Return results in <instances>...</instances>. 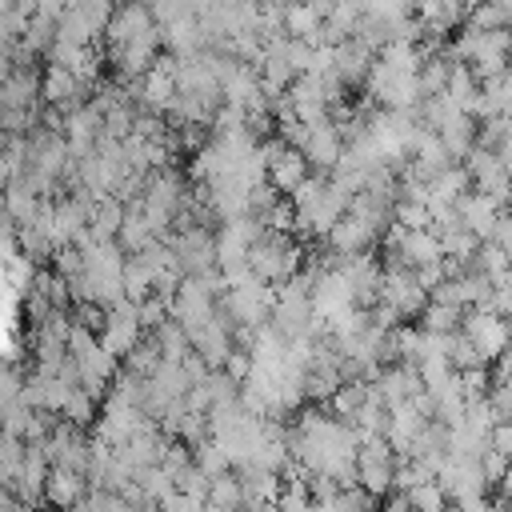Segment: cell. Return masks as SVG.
I'll return each mask as SVG.
<instances>
[{
    "label": "cell",
    "instance_id": "cell-2",
    "mask_svg": "<svg viewBox=\"0 0 512 512\" xmlns=\"http://www.w3.org/2000/svg\"><path fill=\"white\" fill-rule=\"evenodd\" d=\"M376 304H388L400 320H420V312L428 304V288L420 284L416 268L388 260L384 272H380V300Z\"/></svg>",
    "mask_w": 512,
    "mask_h": 512
},
{
    "label": "cell",
    "instance_id": "cell-32",
    "mask_svg": "<svg viewBox=\"0 0 512 512\" xmlns=\"http://www.w3.org/2000/svg\"><path fill=\"white\" fill-rule=\"evenodd\" d=\"M372 16H384V20H408L416 16V0H364Z\"/></svg>",
    "mask_w": 512,
    "mask_h": 512
},
{
    "label": "cell",
    "instance_id": "cell-30",
    "mask_svg": "<svg viewBox=\"0 0 512 512\" xmlns=\"http://www.w3.org/2000/svg\"><path fill=\"white\" fill-rule=\"evenodd\" d=\"M392 220L404 224V228H432V208H428L424 200H404V196H400Z\"/></svg>",
    "mask_w": 512,
    "mask_h": 512
},
{
    "label": "cell",
    "instance_id": "cell-23",
    "mask_svg": "<svg viewBox=\"0 0 512 512\" xmlns=\"http://www.w3.org/2000/svg\"><path fill=\"white\" fill-rule=\"evenodd\" d=\"M152 284H156L152 268L136 252H128V260H124V296L128 300H144V296H152Z\"/></svg>",
    "mask_w": 512,
    "mask_h": 512
},
{
    "label": "cell",
    "instance_id": "cell-11",
    "mask_svg": "<svg viewBox=\"0 0 512 512\" xmlns=\"http://www.w3.org/2000/svg\"><path fill=\"white\" fill-rule=\"evenodd\" d=\"M92 88L68 68V64H60V60H52L48 68H44V80H40V96L52 104V108H60V112H72V108H80V104H88L84 96H88Z\"/></svg>",
    "mask_w": 512,
    "mask_h": 512
},
{
    "label": "cell",
    "instance_id": "cell-14",
    "mask_svg": "<svg viewBox=\"0 0 512 512\" xmlns=\"http://www.w3.org/2000/svg\"><path fill=\"white\" fill-rule=\"evenodd\" d=\"M372 60H376V52L360 40V36H348V40H340L336 44V56H332V76L352 92V88H360L364 80H368V68H372Z\"/></svg>",
    "mask_w": 512,
    "mask_h": 512
},
{
    "label": "cell",
    "instance_id": "cell-28",
    "mask_svg": "<svg viewBox=\"0 0 512 512\" xmlns=\"http://www.w3.org/2000/svg\"><path fill=\"white\" fill-rule=\"evenodd\" d=\"M192 452H196V464H200L208 476H220V472L232 468V460H228V452H224V444H220L216 436H204L200 444H192Z\"/></svg>",
    "mask_w": 512,
    "mask_h": 512
},
{
    "label": "cell",
    "instance_id": "cell-36",
    "mask_svg": "<svg viewBox=\"0 0 512 512\" xmlns=\"http://www.w3.org/2000/svg\"><path fill=\"white\" fill-rule=\"evenodd\" d=\"M500 376H512V340H508V348L500 352V360H496V376H492V380H500Z\"/></svg>",
    "mask_w": 512,
    "mask_h": 512
},
{
    "label": "cell",
    "instance_id": "cell-4",
    "mask_svg": "<svg viewBox=\"0 0 512 512\" xmlns=\"http://www.w3.org/2000/svg\"><path fill=\"white\" fill-rule=\"evenodd\" d=\"M172 244V256L180 264L184 276H204V272H216V232L204 228V224H184V228H172L164 236Z\"/></svg>",
    "mask_w": 512,
    "mask_h": 512
},
{
    "label": "cell",
    "instance_id": "cell-22",
    "mask_svg": "<svg viewBox=\"0 0 512 512\" xmlns=\"http://www.w3.org/2000/svg\"><path fill=\"white\" fill-rule=\"evenodd\" d=\"M204 508H244V488H240V476L232 468L220 472V476H212Z\"/></svg>",
    "mask_w": 512,
    "mask_h": 512
},
{
    "label": "cell",
    "instance_id": "cell-6",
    "mask_svg": "<svg viewBox=\"0 0 512 512\" xmlns=\"http://www.w3.org/2000/svg\"><path fill=\"white\" fill-rule=\"evenodd\" d=\"M260 152H264V164H268V180H272L284 196H292V192L312 176L308 156H304L300 148L284 144V140H280V132H276L272 140H264V136H260Z\"/></svg>",
    "mask_w": 512,
    "mask_h": 512
},
{
    "label": "cell",
    "instance_id": "cell-29",
    "mask_svg": "<svg viewBox=\"0 0 512 512\" xmlns=\"http://www.w3.org/2000/svg\"><path fill=\"white\" fill-rule=\"evenodd\" d=\"M408 500H412V508H428V512H440V508H448V504H452L440 480H424V484L408 488Z\"/></svg>",
    "mask_w": 512,
    "mask_h": 512
},
{
    "label": "cell",
    "instance_id": "cell-7",
    "mask_svg": "<svg viewBox=\"0 0 512 512\" xmlns=\"http://www.w3.org/2000/svg\"><path fill=\"white\" fill-rule=\"evenodd\" d=\"M460 328L468 332V340L480 348V356L488 364H496L500 352L512 340V316H500V312H488V308H468L464 320H460Z\"/></svg>",
    "mask_w": 512,
    "mask_h": 512
},
{
    "label": "cell",
    "instance_id": "cell-12",
    "mask_svg": "<svg viewBox=\"0 0 512 512\" xmlns=\"http://www.w3.org/2000/svg\"><path fill=\"white\" fill-rule=\"evenodd\" d=\"M300 152L308 156V164H312L316 172H332V168H336V160L344 156V132H340V124H336L332 116H328V120L308 124V136H304Z\"/></svg>",
    "mask_w": 512,
    "mask_h": 512
},
{
    "label": "cell",
    "instance_id": "cell-18",
    "mask_svg": "<svg viewBox=\"0 0 512 512\" xmlns=\"http://www.w3.org/2000/svg\"><path fill=\"white\" fill-rule=\"evenodd\" d=\"M88 492V476L76 472V468H64V464H52L48 480H44V500L48 504H80Z\"/></svg>",
    "mask_w": 512,
    "mask_h": 512
},
{
    "label": "cell",
    "instance_id": "cell-8",
    "mask_svg": "<svg viewBox=\"0 0 512 512\" xmlns=\"http://www.w3.org/2000/svg\"><path fill=\"white\" fill-rule=\"evenodd\" d=\"M148 328L140 324V308H136V300H120V304H112V308H104V324H100V344L108 348V352H116L120 360L140 344V336H144Z\"/></svg>",
    "mask_w": 512,
    "mask_h": 512
},
{
    "label": "cell",
    "instance_id": "cell-21",
    "mask_svg": "<svg viewBox=\"0 0 512 512\" xmlns=\"http://www.w3.org/2000/svg\"><path fill=\"white\" fill-rule=\"evenodd\" d=\"M464 312L468 308H460V304H448V300H432L428 296V304L420 312V328H428V332H456L460 320H464Z\"/></svg>",
    "mask_w": 512,
    "mask_h": 512
},
{
    "label": "cell",
    "instance_id": "cell-24",
    "mask_svg": "<svg viewBox=\"0 0 512 512\" xmlns=\"http://www.w3.org/2000/svg\"><path fill=\"white\" fill-rule=\"evenodd\" d=\"M508 252L496 244V240H480V248H476V256H472V268H480L488 280H504L508 276Z\"/></svg>",
    "mask_w": 512,
    "mask_h": 512
},
{
    "label": "cell",
    "instance_id": "cell-13",
    "mask_svg": "<svg viewBox=\"0 0 512 512\" xmlns=\"http://www.w3.org/2000/svg\"><path fill=\"white\" fill-rule=\"evenodd\" d=\"M372 388H376V396L392 408V404H400V400L420 396V392H424V376H420L416 364H408V360H392V364H384V368L372 376Z\"/></svg>",
    "mask_w": 512,
    "mask_h": 512
},
{
    "label": "cell",
    "instance_id": "cell-5",
    "mask_svg": "<svg viewBox=\"0 0 512 512\" xmlns=\"http://www.w3.org/2000/svg\"><path fill=\"white\" fill-rule=\"evenodd\" d=\"M464 168H468V176H472V188H480V192H488L496 204L512 208V172H508V164H504V156H500L496 148L476 144V148L464 156Z\"/></svg>",
    "mask_w": 512,
    "mask_h": 512
},
{
    "label": "cell",
    "instance_id": "cell-9",
    "mask_svg": "<svg viewBox=\"0 0 512 512\" xmlns=\"http://www.w3.org/2000/svg\"><path fill=\"white\" fill-rule=\"evenodd\" d=\"M384 232H388V228H380V224L368 220L364 212L348 208V212L328 228L324 244H328L332 252H340V256H352V252H372V244H376Z\"/></svg>",
    "mask_w": 512,
    "mask_h": 512
},
{
    "label": "cell",
    "instance_id": "cell-20",
    "mask_svg": "<svg viewBox=\"0 0 512 512\" xmlns=\"http://www.w3.org/2000/svg\"><path fill=\"white\" fill-rule=\"evenodd\" d=\"M152 340L160 344V356H164V360H184V356L192 352V336H188V328H184L176 316H168L164 324H156V328H152Z\"/></svg>",
    "mask_w": 512,
    "mask_h": 512
},
{
    "label": "cell",
    "instance_id": "cell-31",
    "mask_svg": "<svg viewBox=\"0 0 512 512\" xmlns=\"http://www.w3.org/2000/svg\"><path fill=\"white\" fill-rule=\"evenodd\" d=\"M464 24H472V28H504V12H500L492 0H480V4L468 8Z\"/></svg>",
    "mask_w": 512,
    "mask_h": 512
},
{
    "label": "cell",
    "instance_id": "cell-19",
    "mask_svg": "<svg viewBox=\"0 0 512 512\" xmlns=\"http://www.w3.org/2000/svg\"><path fill=\"white\" fill-rule=\"evenodd\" d=\"M284 32H288V36H296V40L320 44V40H324V16H320L312 4L292 0V4L284 8Z\"/></svg>",
    "mask_w": 512,
    "mask_h": 512
},
{
    "label": "cell",
    "instance_id": "cell-10",
    "mask_svg": "<svg viewBox=\"0 0 512 512\" xmlns=\"http://www.w3.org/2000/svg\"><path fill=\"white\" fill-rule=\"evenodd\" d=\"M156 24H160V20L152 16L148 0H120V4H116V12H112V16H108V24H104V48L128 44V40L144 36L148 28H156Z\"/></svg>",
    "mask_w": 512,
    "mask_h": 512
},
{
    "label": "cell",
    "instance_id": "cell-27",
    "mask_svg": "<svg viewBox=\"0 0 512 512\" xmlns=\"http://www.w3.org/2000/svg\"><path fill=\"white\" fill-rule=\"evenodd\" d=\"M448 364H452L456 372H468V368H480V364H488V360H484L480 348L468 340V332L456 328V332H452V348H448Z\"/></svg>",
    "mask_w": 512,
    "mask_h": 512
},
{
    "label": "cell",
    "instance_id": "cell-34",
    "mask_svg": "<svg viewBox=\"0 0 512 512\" xmlns=\"http://www.w3.org/2000/svg\"><path fill=\"white\" fill-rule=\"evenodd\" d=\"M488 240H496V244L512 256V208H504V212H500V220H496V228H492V236H488Z\"/></svg>",
    "mask_w": 512,
    "mask_h": 512
},
{
    "label": "cell",
    "instance_id": "cell-25",
    "mask_svg": "<svg viewBox=\"0 0 512 512\" xmlns=\"http://www.w3.org/2000/svg\"><path fill=\"white\" fill-rule=\"evenodd\" d=\"M96 400L100 396H92L88 388H72L68 392V400H64V408H60V416L64 420H72V424H80V428H88V424H96Z\"/></svg>",
    "mask_w": 512,
    "mask_h": 512
},
{
    "label": "cell",
    "instance_id": "cell-3",
    "mask_svg": "<svg viewBox=\"0 0 512 512\" xmlns=\"http://www.w3.org/2000/svg\"><path fill=\"white\" fill-rule=\"evenodd\" d=\"M396 464H400V456L388 444V436H364L360 440V448H356V480L368 492H376L380 500L396 488Z\"/></svg>",
    "mask_w": 512,
    "mask_h": 512
},
{
    "label": "cell",
    "instance_id": "cell-17",
    "mask_svg": "<svg viewBox=\"0 0 512 512\" xmlns=\"http://www.w3.org/2000/svg\"><path fill=\"white\" fill-rule=\"evenodd\" d=\"M36 92H40V76L32 64H16L8 72V80L0 84V108H36Z\"/></svg>",
    "mask_w": 512,
    "mask_h": 512
},
{
    "label": "cell",
    "instance_id": "cell-1",
    "mask_svg": "<svg viewBox=\"0 0 512 512\" xmlns=\"http://www.w3.org/2000/svg\"><path fill=\"white\" fill-rule=\"evenodd\" d=\"M248 268H252V276H260L268 284H284L304 268V248L288 232L264 228L248 248Z\"/></svg>",
    "mask_w": 512,
    "mask_h": 512
},
{
    "label": "cell",
    "instance_id": "cell-16",
    "mask_svg": "<svg viewBox=\"0 0 512 512\" xmlns=\"http://www.w3.org/2000/svg\"><path fill=\"white\" fill-rule=\"evenodd\" d=\"M468 188H472V176H468V168L456 160V164H448L444 172H436V176L428 180V208H432V212H436V208H452Z\"/></svg>",
    "mask_w": 512,
    "mask_h": 512
},
{
    "label": "cell",
    "instance_id": "cell-15",
    "mask_svg": "<svg viewBox=\"0 0 512 512\" xmlns=\"http://www.w3.org/2000/svg\"><path fill=\"white\" fill-rule=\"evenodd\" d=\"M500 212H504V204H496V200H492L488 192H480V188H468V192L456 200V216H460V224H464L468 232H476L480 240L492 236Z\"/></svg>",
    "mask_w": 512,
    "mask_h": 512
},
{
    "label": "cell",
    "instance_id": "cell-33",
    "mask_svg": "<svg viewBox=\"0 0 512 512\" xmlns=\"http://www.w3.org/2000/svg\"><path fill=\"white\" fill-rule=\"evenodd\" d=\"M508 464H512V460H508L500 448H492V444H488V448H484V456H480V468H484L488 484H500V476L508 472Z\"/></svg>",
    "mask_w": 512,
    "mask_h": 512
},
{
    "label": "cell",
    "instance_id": "cell-26",
    "mask_svg": "<svg viewBox=\"0 0 512 512\" xmlns=\"http://www.w3.org/2000/svg\"><path fill=\"white\" fill-rule=\"evenodd\" d=\"M160 360H164V356H160V344L152 340V332H144L140 344L124 356V368H132V372H140V376H152V372L160 368Z\"/></svg>",
    "mask_w": 512,
    "mask_h": 512
},
{
    "label": "cell",
    "instance_id": "cell-35",
    "mask_svg": "<svg viewBox=\"0 0 512 512\" xmlns=\"http://www.w3.org/2000/svg\"><path fill=\"white\" fill-rule=\"evenodd\" d=\"M492 448H500L512 460V420H496L492 424Z\"/></svg>",
    "mask_w": 512,
    "mask_h": 512
},
{
    "label": "cell",
    "instance_id": "cell-37",
    "mask_svg": "<svg viewBox=\"0 0 512 512\" xmlns=\"http://www.w3.org/2000/svg\"><path fill=\"white\" fill-rule=\"evenodd\" d=\"M492 4L504 12V24H508V20H512V0H492Z\"/></svg>",
    "mask_w": 512,
    "mask_h": 512
}]
</instances>
